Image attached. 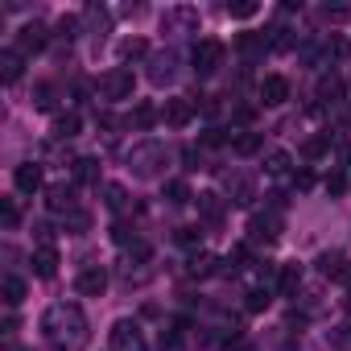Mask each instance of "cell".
I'll return each instance as SVG.
<instances>
[{"mask_svg": "<svg viewBox=\"0 0 351 351\" xmlns=\"http://www.w3.org/2000/svg\"><path fill=\"white\" fill-rule=\"evenodd\" d=\"M42 330L58 351H79L87 347V318L79 306H50L42 314Z\"/></svg>", "mask_w": 351, "mask_h": 351, "instance_id": "6da1fadb", "label": "cell"}, {"mask_svg": "<svg viewBox=\"0 0 351 351\" xmlns=\"http://www.w3.org/2000/svg\"><path fill=\"white\" fill-rule=\"evenodd\" d=\"M223 42H215V38H203L195 50H191V62H195V75H215L219 66H223Z\"/></svg>", "mask_w": 351, "mask_h": 351, "instance_id": "7a4b0ae2", "label": "cell"}, {"mask_svg": "<svg viewBox=\"0 0 351 351\" xmlns=\"http://www.w3.org/2000/svg\"><path fill=\"white\" fill-rule=\"evenodd\" d=\"M112 351H149L145 347V339H141V326L136 322H128V318H120L116 326H112Z\"/></svg>", "mask_w": 351, "mask_h": 351, "instance_id": "3957f363", "label": "cell"}, {"mask_svg": "<svg viewBox=\"0 0 351 351\" xmlns=\"http://www.w3.org/2000/svg\"><path fill=\"white\" fill-rule=\"evenodd\" d=\"M99 91H104V99H128V95H132V71H128V66L108 71L104 83H99Z\"/></svg>", "mask_w": 351, "mask_h": 351, "instance_id": "277c9868", "label": "cell"}, {"mask_svg": "<svg viewBox=\"0 0 351 351\" xmlns=\"http://www.w3.org/2000/svg\"><path fill=\"white\" fill-rule=\"evenodd\" d=\"M75 289H79L83 298H104V289H108V269H104V265H87V269L75 277Z\"/></svg>", "mask_w": 351, "mask_h": 351, "instance_id": "5b68a950", "label": "cell"}, {"mask_svg": "<svg viewBox=\"0 0 351 351\" xmlns=\"http://www.w3.org/2000/svg\"><path fill=\"white\" fill-rule=\"evenodd\" d=\"M13 182H17L21 195H38V191H42V165H38V161H21V165L13 169Z\"/></svg>", "mask_w": 351, "mask_h": 351, "instance_id": "8992f818", "label": "cell"}, {"mask_svg": "<svg viewBox=\"0 0 351 351\" xmlns=\"http://www.w3.org/2000/svg\"><path fill=\"white\" fill-rule=\"evenodd\" d=\"M318 273L330 277V281H347V277H351V261H347L343 252H322V256H318Z\"/></svg>", "mask_w": 351, "mask_h": 351, "instance_id": "52a82bcc", "label": "cell"}, {"mask_svg": "<svg viewBox=\"0 0 351 351\" xmlns=\"http://www.w3.org/2000/svg\"><path fill=\"white\" fill-rule=\"evenodd\" d=\"M161 116H165V124H169V128H186V124H191V116H195V104H191V99H169Z\"/></svg>", "mask_w": 351, "mask_h": 351, "instance_id": "ba28073f", "label": "cell"}, {"mask_svg": "<svg viewBox=\"0 0 351 351\" xmlns=\"http://www.w3.org/2000/svg\"><path fill=\"white\" fill-rule=\"evenodd\" d=\"M46 46V25H38V21H29L21 34H17V50L21 54H38Z\"/></svg>", "mask_w": 351, "mask_h": 351, "instance_id": "9c48e42d", "label": "cell"}, {"mask_svg": "<svg viewBox=\"0 0 351 351\" xmlns=\"http://www.w3.org/2000/svg\"><path fill=\"white\" fill-rule=\"evenodd\" d=\"M261 99H265L269 108L285 104V99H289V79H281V75H269V79L261 83Z\"/></svg>", "mask_w": 351, "mask_h": 351, "instance_id": "30bf717a", "label": "cell"}, {"mask_svg": "<svg viewBox=\"0 0 351 351\" xmlns=\"http://www.w3.org/2000/svg\"><path fill=\"white\" fill-rule=\"evenodd\" d=\"M248 232H252V240H277L281 236V215H252V223H248Z\"/></svg>", "mask_w": 351, "mask_h": 351, "instance_id": "8fae6325", "label": "cell"}, {"mask_svg": "<svg viewBox=\"0 0 351 351\" xmlns=\"http://www.w3.org/2000/svg\"><path fill=\"white\" fill-rule=\"evenodd\" d=\"M34 273H38L42 281H50V277L58 273V252H54V244H42V248L34 252Z\"/></svg>", "mask_w": 351, "mask_h": 351, "instance_id": "7c38bea8", "label": "cell"}, {"mask_svg": "<svg viewBox=\"0 0 351 351\" xmlns=\"http://www.w3.org/2000/svg\"><path fill=\"white\" fill-rule=\"evenodd\" d=\"M302 289V265H281L277 269V293L281 298H293Z\"/></svg>", "mask_w": 351, "mask_h": 351, "instance_id": "4fadbf2b", "label": "cell"}, {"mask_svg": "<svg viewBox=\"0 0 351 351\" xmlns=\"http://www.w3.org/2000/svg\"><path fill=\"white\" fill-rule=\"evenodd\" d=\"M46 203H50V211L71 215V211H75V186H50V191H46Z\"/></svg>", "mask_w": 351, "mask_h": 351, "instance_id": "5bb4252c", "label": "cell"}, {"mask_svg": "<svg viewBox=\"0 0 351 351\" xmlns=\"http://www.w3.org/2000/svg\"><path fill=\"white\" fill-rule=\"evenodd\" d=\"M173 66H178V62H173V54H161V58L149 62V79H153L157 87H161V83H173V75H178Z\"/></svg>", "mask_w": 351, "mask_h": 351, "instance_id": "9a60e30c", "label": "cell"}, {"mask_svg": "<svg viewBox=\"0 0 351 351\" xmlns=\"http://www.w3.org/2000/svg\"><path fill=\"white\" fill-rule=\"evenodd\" d=\"M21 50H5V54H0V79H5V83H17L21 79Z\"/></svg>", "mask_w": 351, "mask_h": 351, "instance_id": "2e32d148", "label": "cell"}, {"mask_svg": "<svg viewBox=\"0 0 351 351\" xmlns=\"http://www.w3.org/2000/svg\"><path fill=\"white\" fill-rule=\"evenodd\" d=\"M0 298H5V306H21L25 302V281L21 277H5L0 281Z\"/></svg>", "mask_w": 351, "mask_h": 351, "instance_id": "e0dca14e", "label": "cell"}, {"mask_svg": "<svg viewBox=\"0 0 351 351\" xmlns=\"http://www.w3.org/2000/svg\"><path fill=\"white\" fill-rule=\"evenodd\" d=\"M54 136H58V141H71V136H79V116H75V112H62V116H54Z\"/></svg>", "mask_w": 351, "mask_h": 351, "instance_id": "ac0fdd59", "label": "cell"}, {"mask_svg": "<svg viewBox=\"0 0 351 351\" xmlns=\"http://www.w3.org/2000/svg\"><path fill=\"white\" fill-rule=\"evenodd\" d=\"M215 265H219V261H215L211 252H195V256H191V265H186V273H191V277H211V273H215Z\"/></svg>", "mask_w": 351, "mask_h": 351, "instance_id": "d6986e66", "label": "cell"}, {"mask_svg": "<svg viewBox=\"0 0 351 351\" xmlns=\"http://www.w3.org/2000/svg\"><path fill=\"white\" fill-rule=\"evenodd\" d=\"M195 195H191V186L182 182V178H173V182H165V203H173V207H182V203H191Z\"/></svg>", "mask_w": 351, "mask_h": 351, "instance_id": "ffe728a7", "label": "cell"}, {"mask_svg": "<svg viewBox=\"0 0 351 351\" xmlns=\"http://www.w3.org/2000/svg\"><path fill=\"white\" fill-rule=\"evenodd\" d=\"M75 182H99V161L95 157H79L75 161Z\"/></svg>", "mask_w": 351, "mask_h": 351, "instance_id": "44dd1931", "label": "cell"}, {"mask_svg": "<svg viewBox=\"0 0 351 351\" xmlns=\"http://www.w3.org/2000/svg\"><path fill=\"white\" fill-rule=\"evenodd\" d=\"M153 120H157V108H153V104H136V108H132V116H128V124H132V128H141V132H145V128H153Z\"/></svg>", "mask_w": 351, "mask_h": 351, "instance_id": "7402d4cb", "label": "cell"}, {"mask_svg": "<svg viewBox=\"0 0 351 351\" xmlns=\"http://www.w3.org/2000/svg\"><path fill=\"white\" fill-rule=\"evenodd\" d=\"M145 54H149L145 38H128V42H120V58H124V62H141Z\"/></svg>", "mask_w": 351, "mask_h": 351, "instance_id": "603a6c76", "label": "cell"}, {"mask_svg": "<svg viewBox=\"0 0 351 351\" xmlns=\"http://www.w3.org/2000/svg\"><path fill=\"white\" fill-rule=\"evenodd\" d=\"M199 211L207 215V223H219V219H223V203H219V195H199Z\"/></svg>", "mask_w": 351, "mask_h": 351, "instance_id": "cb8c5ba5", "label": "cell"}, {"mask_svg": "<svg viewBox=\"0 0 351 351\" xmlns=\"http://www.w3.org/2000/svg\"><path fill=\"white\" fill-rule=\"evenodd\" d=\"M252 199H256L252 182H248V178H236V182H232V203H236V207H248Z\"/></svg>", "mask_w": 351, "mask_h": 351, "instance_id": "d4e9b609", "label": "cell"}, {"mask_svg": "<svg viewBox=\"0 0 351 351\" xmlns=\"http://www.w3.org/2000/svg\"><path fill=\"white\" fill-rule=\"evenodd\" d=\"M318 99H343V79H335V75H326L322 83H318Z\"/></svg>", "mask_w": 351, "mask_h": 351, "instance_id": "484cf974", "label": "cell"}, {"mask_svg": "<svg viewBox=\"0 0 351 351\" xmlns=\"http://www.w3.org/2000/svg\"><path fill=\"white\" fill-rule=\"evenodd\" d=\"M289 165H293V157H289L285 149H273V153L265 157V169H269V173H285Z\"/></svg>", "mask_w": 351, "mask_h": 351, "instance_id": "4316f807", "label": "cell"}, {"mask_svg": "<svg viewBox=\"0 0 351 351\" xmlns=\"http://www.w3.org/2000/svg\"><path fill=\"white\" fill-rule=\"evenodd\" d=\"M104 203H108L112 211H120V207L128 203V195H124V186H116V182H108V186H104Z\"/></svg>", "mask_w": 351, "mask_h": 351, "instance_id": "83f0119b", "label": "cell"}, {"mask_svg": "<svg viewBox=\"0 0 351 351\" xmlns=\"http://www.w3.org/2000/svg\"><path fill=\"white\" fill-rule=\"evenodd\" d=\"M269 302H273V298H269V289H252V293H248V302H244V310H248V314H261V310H269Z\"/></svg>", "mask_w": 351, "mask_h": 351, "instance_id": "f1b7e54d", "label": "cell"}, {"mask_svg": "<svg viewBox=\"0 0 351 351\" xmlns=\"http://www.w3.org/2000/svg\"><path fill=\"white\" fill-rule=\"evenodd\" d=\"M87 228H91V215H87V211H79V207H75V211H71V215H66V232H75V236H79V232H87Z\"/></svg>", "mask_w": 351, "mask_h": 351, "instance_id": "f546056e", "label": "cell"}, {"mask_svg": "<svg viewBox=\"0 0 351 351\" xmlns=\"http://www.w3.org/2000/svg\"><path fill=\"white\" fill-rule=\"evenodd\" d=\"M0 219H5V228H17V223H21V211H17V203H13V199L0 203Z\"/></svg>", "mask_w": 351, "mask_h": 351, "instance_id": "4dcf8cb0", "label": "cell"}, {"mask_svg": "<svg viewBox=\"0 0 351 351\" xmlns=\"http://www.w3.org/2000/svg\"><path fill=\"white\" fill-rule=\"evenodd\" d=\"M34 104H38L42 112H50V108H54V87H50V83H42V87L34 91Z\"/></svg>", "mask_w": 351, "mask_h": 351, "instance_id": "1f68e13d", "label": "cell"}, {"mask_svg": "<svg viewBox=\"0 0 351 351\" xmlns=\"http://www.w3.org/2000/svg\"><path fill=\"white\" fill-rule=\"evenodd\" d=\"M256 149H261V136H256V132L236 136V153H244V157H248V153H256Z\"/></svg>", "mask_w": 351, "mask_h": 351, "instance_id": "d6a6232c", "label": "cell"}, {"mask_svg": "<svg viewBox=\"0 0 351 351\" xmlns=\"http://www.w3.org/2000/svg\"><path fill=\"white\" fill-rule=\"evenodd\" d=\"M256 9H261V5L244 0V5H228V17H240V21H244V17H256Z\"/></svg>", "mask_w": 351, "mask_h": 351, "instance_id": "836d02e7", "label": "cell"}, {"mask_svg": "<svg viewBox=\"0 0 351 351\" xmlns=\"http://www.w3.org/2000/svg\"><path fill=\"white\" fill-rule=\"evenodd\" d=\"M240 50H244V54H256V50H265V38H256V34H244V38H240Z\"/></svg>", "mask_w": 351, "mask_h": 351, "instance_id": "e575fe53", "label": "cell"}, {"mask_svg": "<svg viewBox=\"0 0 351 351\" xmlns=\"http://www.w3.org/2000/svg\"><path fill=\"white\" fill-rule=\"evenodd\" d=\"M302 153H306V157H322V153H326V136H314V141H306V145H302Z\"/></svg>", "mask_w": 351, "mask_h": 351, "instance_id": "d590c367", "label": "cell"}, {"mask_svg": "<svg viewBox=\"0 0 351 351\" xmlns=\"http://www.w3.org/2000/svg\"><path fill=\"white\" fill-rule=\"evenodd\" d=\"M112 240H116V244H136V236H132L128 223H116V228H112Z\"/></svg>", "mask_w": 351, "mask_h": 351, "instance_id": "8d00e7d4", "label": "cell"}, {"mask_svg": "<svg viewBox=\"0 0 351 351\" xmlns=\"http://www.w3.org/2000/svg\"><path fill=\"white\" fill-rule=\"evenodd\" d=\"M347 191V178H343V173H330V178H326V195L335 199V195H343Z\"/></svg>", "mask_w": 351, "mask_h": 351, "instance_id": "74e56055", "label": "cell"}, {"mask_svg": "<svg viewBox=\"0 0 351 351\" xmlns=\"http://www.w3.org/2000/svg\"><path fill=\"white\" fill-rule=\"evenodd\" d=\"M347 50H351L347 38H330V42H326V54H335V58H347Z\"/></svg>", "mask_w": 351, "mask_h": 351, "instance_id": "f35d334b", "label": "cell"}, {"mask_svg": "<svg viewBox=\"0 0 351 351\" xmlns=\"http://www.w3.org/2000/svg\"><path fill=\"white\" fill-rule=\"evenodd\" d=\"M173 240H178V244H199V228H178Z\"/></svg>", "mask_w": 351, "mask_h": 351, "instance_id": "ab89813d", "label": "cell"}, {"mask_svg": "<svg viewBox=\"0 0 351 351\" xmlns=\"http://www.w3.org/2000/svg\"><path fill=\"white\" fill-rule=\"evenodd\" d=\"M128 256H132V261H149V244H145V240L128 244Z\"/></svg>", "mask_w": 351, "mask_h": 351, "instance_id": "60d3db41", "label": "cell"}, {"mask_svg": "<svg viewBox=\"0 0 351 351\" xmlns=\"http://www.w3.org/2000/svg\"><path fill=\"white\" fill-rule=\"evenodd\" d=\"M244 261H248V248H244V244H240V248H232L228 265H232V269H244Z\"/></svg>", "mask_w": 351, "mask_h": 351, "instance_id": "b9f144b4", "label": "cell"}, {"mask_svg": "<svg viewBox=\"0 0 351 351\" xmlns=\"http://www.w3.org/2000/svg\"><path fill=\"white\" fill-rule=\"evenodd\" d=\"M330 343H335V347H351V326H339V330L330 335Z\"/></svg>", "mask_w": 351, "mask_h": 351, "instance_id": "7bdbcfd3", "label": "cell"}, {"mask_svg": "<svg viewBox=\"0 0 351 351\" xmlns=\"http://www.w3.org/2000/svg\"><path fill=\"white\" fill-rule=\"evenodd\" d=\"M203 141H207V145H223L228 136H223V128H207V136H203Z\"/></svg>", "mask_w": 351, "mask_h": 351, "instance_id": "ee69618b", "label": "cell"}, {"mask_svg": "<svg viewBox=\"0 0 351 351\" xmlns=\"http://www.w3.org/2000/svg\"><path fill=\"white\" fill-rule=\"evenodd\" d=\"M310 182H314V178H310V173H293V186H298V191H306Z\"/></svg>", "mask_w": 351, "mask_h": 351, "instance_id": "f6af8a7d", "label": "cell"}, {"mask_svg": "<svg viewBox=\"0 0 351 351\" xmlns=\"http://www.w3.org/2000/svg\"><path fill=\"white\" fill-rule=\"evenodd\" d=\"M182 161H186V169H199V165H195V161H199V153H195V149H186V153H182Z\"/></svg>", "mask_w": 351, "mask_h": 351, "instance_id": "bcb514c9", "label": "cell"}, {"mask_svg": "<svg viewBox=\"0 0 351 351\" xmlns=\"http://www.w3.org/2000/svg\"><path fill=\"white\" fill-rule=\"evenodd\" d=\"M347 285H351V277H347Z\"/></svg>", "mask_w": 351, "mask_h": 351, "instance_id": "7dc6e473", "label": "cell"}]
</instances>
